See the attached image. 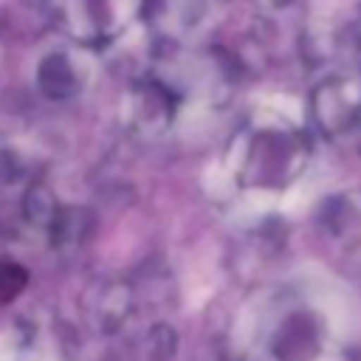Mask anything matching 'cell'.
I'll list each match as a JSON object with an SVG mask.
<instances>
[{"mask_svg":"<svg viewBox=\"0 0 361 361\" xmlns=\"http://www.w3.org/2000/svg\"><path fill=\"white\" fill-rule=\"evenodd\" d=\"M23 282H25V274H23L20 268H3V271H0V296H3V299L14 296V293L23 288Z\"/></svg>","mask_w":361,"mask_h":361,"instance_id":"cell-1","label":"cell"}]
</instances>
